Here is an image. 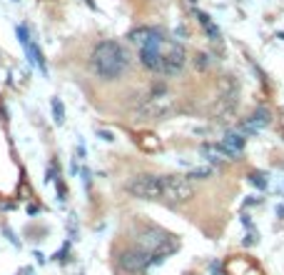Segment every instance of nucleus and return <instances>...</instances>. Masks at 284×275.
<instances>
[{
  "label": "nucleus",
  "instance_id": "obj_14",
  "mask_svg": "<svg viewBox=\"0 0 284 275\" xmlns=\"http://www.w3.org/2000/svg\"><path fill=\"white\" fill-rule=\"evenodd\" d=\"M247 180H249L254 188H259V190H267V188H269V178H267L265 173H259V170H252V173L247 175Z\"/></svg>",
  "mask_w": 284,
  "mask_h": 275
},
{
  "label": "nucleus",
  "instance_id": "obj_10",
  "mask_svg": "<svg viewBox=\"0 0 284 275\" xmlns=\"http://www.w3.org/2000/svg\"><path fill=\"white\" fill-rule=\"evenodd\" d=\"M269 123H272V113H269L267 108H257V110L242 123L239 133H242L245 138H247V135H254V133H259L262 128H267Z\"/></svg>",
  "mask_w": 284,
  "mask_h": 275
},
{
  "label": "nucleus",
  "instance_id": "obj_19",
  "mask_svg": "<svg viewBox=\"0 0 284 275\" xmlns=\"http://www.w3.org/2000/svg\"><path fill=\"white\" fill-rule=\"evenodd\" d=\"M257 240H259V238H257V230H254V228H249V233H247V235H245L242 245H245V248H249V245H254Z\"/></svg>",
  "mask_w": 284,
  "mask_h": 275
},
{
  "label": "nucleus",
  "instance_id": "obj_8",
  "mask_svg": "<svg viewBox=\"0 0 284 275\" xmlns=\"http://www.w3.org/2000/svg\"><path fill=\"white\" fill-rule=\"evenodd\" d=\"M150 265H152V255L147 250L137 248V245H130V248H125V250L117 253V268L122 273H127V275H140Z\"/></svg>",
  "mask_w": 284,
  "mask_h": 275
},
{
  "label": "nucleus",
  "instance_id": "obj_17",
  "mask_svg": "<svg viewBox=\"0 0 284 275\" xmlns=\"http://www.w3.org/2000/svg\"><path fill=\"white\" fill-rule=\"evenodd\" d=\"M68 253H70V243H65L57 253H55V255H53V260H57V263H65V260H68Z\"/></svg>",
  "mask_w": 284,
  "mask_h": 275
},
{
  "label": "nucleus",
  "instance_id": "obj_6",
  "mask_svg": "<svg viewBox=\"0 0 284 275\" xmlns=\"http://www.w3.org/2000/svg\"><path fill=\"white\" fill-rule=\"evenodd\" d=\"M125 190L137 200H162V175H135Z\"/></svg>",
  "mask_w": 284,
  "mask_h": 275
},
{
  "label": "nucleus",
  "instance_id": "obj_3",
  "mask_svg": "<svg viewBox=\"0 0 284 275\" xmlns=\"http://www.w3.org/2000/svg\"><path fill=\"white\" fill-rule=\"evenodd\" d=\"M174 110V98L167 88H155L135 110L137 120H162Z\"/></svg>",
  "mask_w": 284,
  "mask_h": 275
},
{
  "label": "nucleus",
  "instance_id": "obj_25",
  "mask_svg": "<svg viewBox=\"0 0 284 275\" xmlns=\"http://www.w3.org/2000/svg\"><path fill=\"white\" fill-rule=\"evenodd\" d=\"M174 33H177V35H180V38H185V35H187V38H189V30H187V28H185V25H180V28H177V30H174Z\"/></svg>",
  "mask_w": 284,
  "mask_h": 275
},
{
  "label": "nucleus",
  "instance_id": "obj_27",
  "mask_svg": "<svg viewBox=\"0 0 284 275\" xmlns=\"http://www.w3.org/2000/svg\"><path fill=\"white\" fill-rule=\"evenodd\" d=\"M277 215H279V218H284V205H279V208H277Z\"/></svg>",
  "mask_w": 284,
  "mask_h": 275
},
{
  "label": "nucleus",
  "instance_id": "obj_18",
  "mask_svg": "<svg viewBox=\"0 0 284 275\" xmlns=\"http://www.w3.org/2000/svg\"><path fill=\"white\" fill-rule=\"evenodd\" d=\"M207 270H209L212 275H225V270H222V263H220V260H209V263H207Z\"/></svg>",
  "mask_w": 284,
  "mask_h": 275
},
{
  "label": "nucleus",
  "instance_id": "obj_16",
  "mask_svg": "<svg viewBox=\"0 0 284 275\" xmlns=\"http://www.w3.org/2000/svg\"><path fill=\"white\" fill-rule=\"evenodd\" d=\"M55 190H57V200H65V198H68V188H65V183H62L60 175L55 178Z\"/></svg>",
  "mask_w": 284,
  "mask_h": 275
},
{
  "label": "nucleus",
  "instance_id": "obj_26",
  "mask_svg": "<svg viewBox=\"0 0 284 275\" xmlns=\"http://www.w3.org/2000/svg\"><path fill=\"white\" fill-rule=\"evenodd\" d=\"M28 213L35 215V213H40V208H38V205H30V208H28Z\"/></svg>",
  "mask_w": 284,
  "mask_h": 275
},
{
  "label": "nucleus",
  "instance_id": "obj_2",
  "mask_svg": "<svg viewBox=\"0 0 284 275\" xmlns=\"http://www.w3.org/2000/svg\"><path fill=\"white\" fill-rule=\"evenodd\" d=\"M137 248L147 250L152 255V265H157L180 250V240L177 235H172V233H167L160 225H145L137 233Z\"/></svg>",
  "mask_w": 284,
  "mask_h": 275
},
{
  "label": "nucleus",
  "instance_id": "obj_11",
  "mask_svg": "<svg viewBox=\"0 0 284 275\" xmlns=\"http://www.w3.org/2000/svg\"><path fill=\"white\" fill-rule=\"evenodd\" d=\"M245 143H247V138L242 135V133H225V138H222V143L217 145L220 148V153H222V158L227 155V158H237L239 153L245 150Z\"/></svg>",
  "mask_w": 284,
  "mask_h": 275
},
{
  "label": "nucleus",
  "instance_id": "obj_21",
  "mask_svg": "<svg viewBox=\"0 0 284 275\" xmlns=\"http://www.w3.org/2000/svg\"><path fill=\"white\" fill-rule=\"evenodd\" d=\"M3 233H5V235H8V240H10V243H13V245H18V248H20V240H18V238H15V235H13V230H10V228H8V225H5V228H3Z\"/></svg>",
  "mask_w": 284,
  "mask_h": 275
},
{
  "label": "nucleus",
  "instance_id": "obj_29",
  "mask_svg": "<svg viewBox=\"0 0 284 275\" xmlns=\"http://www.w3.org/2000/svg\"><path fill=\"white\" fill-rule=\"evenodd\" d=\"M13 3H20V0H13Z\"/></svg>",
  "mask_w": 284,
  "mask_h": 275
},
{
  "label": "nucleus",
  "instance_id": "obj_20",
  "mask_svg": "<svg viewBox=\"0 0 284 275\" xmlns=\"http://www.w3.org/2000/svg\"><path fill=\"white\" fill-rule=\"evenodd\" d=\"M194 15H197V20H200V23H202V28L212 23V18H209L207 13H202V10H194Z\"/></svg>",
  "mask_w": 284,
  "mask_h": 275
},
{
  "label": "nucleus",
  "instance_id": "obj_15",
  "mask_svg": "<svg viewBox=\"0 0 284 275\" xmlns=\"http://www.w3.org/2000/svg\"><path fill=\"white\" fill-rule=\"evenodd\" d=\"M212 55L209 53H197V58H194V65H197V70H207L212 65Z\"/></svg>",
  "mask_w": 284,
  "mask_h": 275
},
{
  "label": "nucleus",
  "instance_id": "obj_28",
  "mask_svg": "<svg viewBox=\"0 0 284 275\" xmlns=\"http://www.w3.org/2000/svg\"><path fill=\"white\" fill-rule=\"evenodd\" d=\"M85 3H87V5H90V8L95 10V3H93V0H85Z\"/></svg>",
  "mask_w": 284,
  "mask_h": 275
},
{
  "label": "nucleus",
  "instance_id": "obj_7",
  "mask_svg": "<svg viewBox=\"0 0 284 275\" xmlns=\"http://www.w3.org/2000/svg\"><path fill=\"white\" fill-rule=\"evenodd\" d=\"M237 98H239V85L232 75H225L222 80V90H220V98H217L214 108H212V115L217 120H227L234 115L237 110Z\"/></svg>",
  "mask_w": 284,
  "mask_h": 275
},
{
  "label": "nucleus",
  "instance_id": "obj_13",
  "mask_svg": "<svg viewBox=\"0 0 284 275\" xmlns=\"http://www.w3.org/2000/svg\"><path fill=\"white\" fill-rule=\"evenodd\" d=\"M212 165H205V168H194V170H189L185 178L187 180H207V178H212Z\"/></svg>",
  "mask_w": 284,
  "mask_h": 275
},
{
  "label": "nucleus",
  "instance_id": "obj_5",
  "mask_svg": "<svg viewBox=\"0 0 284 275\" xmlns=\"http://www.w3.org/2000/svg\"><path fill=\"white\" fill-rule=\"evenodd\" d=\"M192 195H194L192 180L182 175H162V203L180 205V203H187Z\"/></svg>",
  "mask_w": 284,
  "mask_h": 275
},
{
  "label": "nucleus",
  "instance_id": "obj_22",
  "mask_svg": "<svg viewBox=\"0 0 284 275\" xmlns=\"http://www.w3.org/2000/svg\"><path fill=\"white\" fill-rule=\"evenodd\" d=\"M97 138H102V140H107V143H113V140H115V135H113L110 130H97Z\"/></svg>",
  "mask_w": 284,
  "mask_h": 275
},
{
  "label": "nucleus",
  "instance_id": "obj_23",
  "mask_svg": "<svg viewBox=\"0 0 284 275\" xmlns=\"http://www.w3.org/2000/svg\"><path fill=\"white\" fill-rule=\"evenodd\" d=\"M90 180H93V178H90V170H87V168H82V183L90 188Z\"/></svg>",
  "mask_w": 284,
  "mask_h": 275
},
{
  "label": "nucleus",
  "instance_id": "obj_4",
  "mask_svg": "<svg viewBox=\"0 0 284 275\" xmlns=\"http://www.w3.org/2000/svg\"><path fill=\"white\" fill-rule=\"evenodd\" d=\"M187 63V50L174 38L165 35L160 40V75H180Z\"/></svg>",
  "mask_w": 284,
  "mask_h": 275
},
{
  "label": "nucleus",
  "instance_id": "obj_1",
  "mask_svg": "<svg viewBox=\"0 0 284 275\" xmlns=\"http://www.w3.org/2000/svg\"><path fill=\"white\" fill-rule=\"evenodd\" d=\"M87 65L100 80H120L130 70V53L117 40H100L93 48Z\"/></svg>",
  "mask_w": 284,
  "mask_h": 275
},
{
  "label": "nucleus",
  "instance_id": "obj_9",
  "mask_svg": "<svg viewBox=\"0 0 284 275\" xmlns=\"http://www.w3.org/2000/svg\"><path fill=\"white\" fill-rule=\"evenodd\" d=\"M15 38H18V43L23 45V50H25V55L30 60V65H35L42 75H48V63H45V55H42V48L38 45V40H33L30 28L25 23L15 25Z\"/></svg>",
  "mask_w": 284,
  "mask_h": 275
},
{
  "label": "nucleus",
  "instance_id": "obj_12",
  "mask_svg": "<svg viewBox=\"0 0 284 275\" xmlns=\"http://www.w3.org/2000/svg\"><path fill=\"white\" fill-rule=\"evenodd\" d=\"M50 110H53V120H55V125H62V123H65V103H62L57 95L50 100Z\"/></svg>",
  "mask_w": 284,
  "mask_h": 275
},
{
  "label": "nucleus",
  "instance_id": "obj_24",
  "mask_svg": "<svg viewBox=\"0 0 284 275\" xmlns=\"http://www.w3.org/2000/svg\"><path fill=\"white\" fill-rule=\"evenodd\" d=\"M242 225H245L247 230H249V228H254V223H252V218H249V215H242Z\"/></svg>",
  "mask_w": 284,
  "mask_h": 275
}]
</instances>
